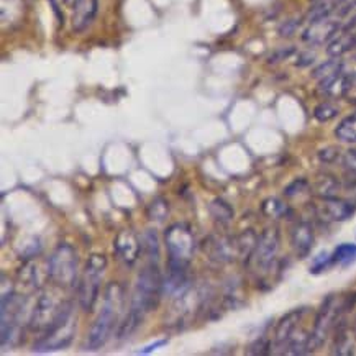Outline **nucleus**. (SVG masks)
Listing matches in <instances>:
<instances>
[{
    "mask_svg": "<svg viewBox=\"0 0 356 356\" xmlns=\"http://www.w3.org/2000/svg\"><path fill=\"white\" fill-rule=\"evenodd\" d=\"M202 251L211 261L227 264L238 258V241L234 236L211 235L204 240Z\"/></svg>",
    "mask_w": 356,
    "mask_h": 356,
    "instance_id": "obj_11",
    "label": "nucleus"
},
{
    "mask_svg": "<svg viewBox=\"0 0 356 356\" xmlns=\"http://www.w3.org/2000/svg\"><path fill=\"white\" fill-rule=\"evenodd\" d=\"M141 246H143L146 257H148L149 263H156L159 259V241L158 235L154 230H148L143 236V241H141Z\"/></svg>",
    "mask_w": 356,
    "mask_h": 356,
    "instance_id": "obj_26",
    "label": "nucleus"
},
{
    "mask_svg": "<svg viewBox=\"0 0 356 356\" xmlns=\"http://www.w3.org/2000/svg\"><path fill=\"white\" fill-rule=\"evenodd\" d=\"M335 136L343 143H356V113L340 122L335 129Z\"/></svg>",
    "mask_w": 356,
    "mask_h": 356,
    "instance_id": "obj_22",
    "label": "nucleus"
},
{
    "mask_svg": "<svg viewBox=\"0 0 356 356\" xmlns=\"http://www.w3.org/2000/svg\"><path fill=\"white\" fill-rule=\"evenodd\" d=\"M333 353L337 355H351L353 353V341H351L350 335L346 333L345 327H337V337L335 345H333Z\"/></svg>",
    "mask_w": 356,
    "mask_h": 356,
    "instance_id": "obj_27",
    "label": "nucleus"
},
{
    "mask_svg": "<svg viewBox=\"0 0 356 356\" xmlns=\"http://www.w3.org/2000/svg\"><path fill=\"white\" fill-rule=\"evenodd\" d=\"M356 211L355 204L339 197H322L316 205L317 216L325 222H345L353 216Z\"/></svg>",
    "mask_w": 356,
    "mask_h": 356,
    "instance_id": "obj_14",
    "label": "nucleus"
},
{
    "mask_svg": "<svg viewBox=\"0 0 356 356\" xmlns=\"http://www.w3.org/2000/svg\"><path fill=\"white\" fill-rule=\"evenodd\" d=\"M340 182L332 176H325L323 179L318 181L317 189H318V195L321 197H337L340 193Z\"/></svg>",
    "mask_w": 356,
    "mask_h": 356,
    "instance_id": "obj_28",
    "label": "nucleus"
},
{
    "mask_svg": "<svg viewBox=\"0 0 356 356\" xmlns=\"http://www.w3.org/2000/svg\"><path fill=\"white\" fill-rule=\"evenodd\" d=\"M18 277H20L22 284L30 287L31 291H36L41 287V276H40V269L38 264L35 261H29L24 268L20 269L18 273Z\"/></svg>",
    "mask_w": 356,
    "mask_h": 356,
    "instance_id": "obj_21",
    "label": "nucleus"
},
{
    "mask_svg": "<svg viewBox=\"0 0 356 356\" xmlns=\"http://www.w3.org/2000/svg\"><path fill=\"white\" fill-rule=\"evenodd\" d=\"M340 71H343L341 70V63L337 58H333V59H330V61L323 63V65L318 66L317 70L314 71L312 76L316 77V79H318V82H321L323 79H327V77L337 74V72H340Z\"/></svg>",
    "mask_w": 356,
    "mask_h": 356,
    "instance_id": "obj_29",
    "label": "nucleus"
},
{
    "mask_svg": "<svg viewBox=\"0 0 356 356\" xmlns=\"http://www.w3.org/2000/svg\"><path fill=\"white\" fill-rule=\"evenodd\" d=\"M163 345H166V340H159V341H156V343H153V345H148L146 346V348H143V350H140L138 353L140 355H146V353H152L153 350H156L158 346H163Z\"/></svg>",
    "mask_w": 356,
    "mask_h": 356,
    "instance_id": "obj_36",
    "label": "nucleus"
},
{
    "mask_svg": "<svg viewBox=\"0 0 356 356\" xmlns=\"http://www.w3.org/2000/svg\"><path fill=\"white\" fill-rule=\"evenodd\" d=\"M187 268L189 264L168 261V276L163 277V294L170 298H182L193 289Z\"/></svg>",
    "mask_w": 356,
    "mask_h": 356,
    "instance_id": "obj_13",
    "label": "nucleus"
},
{
    "mask_svg": "<svg viewBox=\"0 0 356 356\" xmlns=\"http://www.w3.org/2000/svg\"><path fill=\"white\" fill-rule=\"evenodd\" d=\"M209 211H211L212 217L220 223H228L232 218H234V209L230 207V204L222 199H213L211 202V207H209Z\"/></svg>",
    "mask_w": 356,
    "mask_h": 356,
    "instance_id": "obj_25",
    "label": "nucleus"
},
{
    "mask_svg": "<svg viewBox=\"0 0 356 356\" xmlns=\"http://www.w3.org/2000/svg\"><path fill=\"white\" fill-rule=\"evenodd\" d=\"M48 280L63 289L72 287L77 282L79 257L71 245L61 243L56 246L48 258Z\"/></svg>",
    "mask_w": 356,
    "mask_h": 356,
    "instance_id": "obj_5",
    "label": "nucleus"
},
{
    "mask_svg": "<svg viewBox=\"0 0 356 356\" xmlns=\"http://www.w3.org/2000/svg\"><path fill=\"white\" fill-rule=\"evenodd\" d=\"M350 299L340 300L337 296H328L323 300L321 310H318L316 322H314V328L310 332V340H309V351L318 350L325 343L330 333L335 330L337 325L340 323L341 314L348 309Z\"/></svg>",
    "mask_w": 356,
    "mask_h": 356,
    "instance_id": "obj_4",
    "label": "nucleus"
},
{
    "mask_svg": "<svg viewBox=\"0 0 356 356\" xmlns=\"http://www.w3.org/2000/svg\"><path fill=\"white\" fill-rule=\"evenodd\" d=\"M355 106H356V100H355Z\"/></svg>",
    "mask_w": 356,
    "mask_h": 356,
    "instance_id": "obj_40",
    "label": "nucleus"
},
{
    "mask_svg": "<svg viewBox=\"0 0 356 356\" xmlns=\"http://www.w3.org/2000/svg\"><path fill=\"white\" fill-rule=\"evenodd\" d=\"M164 241H166L168 254H170L168 261L189 264L195 251V238L189 225L175 223V225L168 227Z\"/></svg>",
    "mask_w": 356,
    "mask_h": 356,
    "instance_id": "obj_8",
    "label": "nucleus"
},
{
    "mask_svg": "<svg viewBox=\"0 0 356 356\" xmlns=\"http://www.w3.org/2000/svg\"><path fill=\"white\" fill-rule=\"evenodd\" d=\"M305 312H307L305 309H296L287 314L286 317H282V321L277 323L276 332H275V348H280V350H277L276 353L280 355L284 353L287 341H289L291 337L294 335V332L299 328V323L302 321Z\"/></svg>",
    "mask_w": 356,
    "mask_h": 356,
    "instance_id": "obj_16",
    "label": "nucleus"
},
{
    "mask_svg": "<svg viewBox=\"0 0 356 356\" xmlns=\"http://www.w3.org/2000/svg\"><path fill=\"white\" fill-rule=\"evenodd\" d=\"M95 15H97V0H76L72 6V30L76 33L86 31L92 25Z\"/></svg>",
    "mask_w": 356,
    "mask_h": 356,
    "instance_id": "obj_17",
    "label": "nucleus"
},
{
    "mask_svg": "<svg viewBox=\"0 0 356 356\" xmlns=\"http://www.w3.org/2000/svg\"><path fill=\"white\" fill-rule=\"evenodd\" d=\"M314 115H316L318 122H328L339 115V107L333 106L332 102H323V104H321V106L316 107Z\"/></svg>",
    "mask_w": 356,
    "mask_h": 356,
    "instance_id": "obj_30",
    "label": "nucleus"
},
{
    "mask_svg": "<svg viewBox=\"0 0 356 356\" xmlns=\"http://www.w3.org/2000/svg\"><path fill=\"white\" fill-rule=\"evenodd\" d=\"M25 309L24 296L2 287V348L12 346L18 340L22 328V312Z\"/></svg>",
    "mask_w": 356,
    "mask_h": 356,
    "instance_id": "obj_7",
    "label": "nucleus"
},
{
    "mask_svg": "<svg viewBox=\"0 0 356 356\" xmlns=\"http://www.w3.org/2000/svg\"><path fill=\"white\" fill-rule=\"evenodd\" d=\"M305 187H307V181H305V179H298V181H294V182H292V184H289V186L286 187L284 194L287 195V197H294L296 194L302 193V189H305Z\"/></svg>",
    "mask_w": 356,
    "mask_h": 356,
    "instance_id": "obj_34",
    "label": "nucleus"
},
{
    "mask_svg": "<svg viewBox=\"0 0 356 356\" xmlns=\"http://www.w3.org/2000/svg\"><path fill=\"white\" fill-rule=\"evenodd\" d=\"M341 18L333 13L330 17L321 18V20L310 22V25L305 29L302 40L312 47H321V44L330 43L337 35L340 33Z\"/></svg>",
    "mask_w": 356,
    "mask_h": 356,
    "instance_id": "obj_12",
    "label": "nucleus"
},
{
    "mask_svg": "<svg viewBox=\"0 0 356 356\" xmlns=\"http://www.w3.org/2000/svg\"><path fill=\"white\" fill-rule=\"evenodd\" d=\"M298 25L299 24H296V22H289V24H286L281 29V35L282 36H291L296 31V29H298Z\"/></svg>",
    "mask_w": 356,
    "mask_h": 356,
    "instance_id": "obj_35",
    "label": "nucleus"
},
{
    "mask_svg": "<svg viewBox=\"0 0 356 356\" xmlns=\"http://www.w3.org/2000/svg\"><path fill=\"white\" fill-rule=\"evenodd\" d=\"M314 228L307 222H299L291 232V245L299 258L309 257L314 246Z\"/></svg>",
    "mask_w": 356,
    "mask_h": 356,
    "instance_id": "obj_18",
    "label": "nucleus"
},
{
    "mask_svg": "<svg viewBox=\"0 0 356 356\" xmlns=\"http://www.w3.org/2000/svg\"><path fill=\"white\" fill-rule=\"evenodd\" d=\"M123 309V289L118 282H108L106 291H104V302L97 318L90 328L86 348L99 350L106 345L111 333L118 323Z\"/></svg>",
    "mask_w": 356,
    "mask_h": 356,
    "instance_id": "obj_2",
    "label": "nucleus"
},
{
    "mask_svg": "<svg viewBox=\"0 0 356 356\" xmlns=\"http://www.w3.org/2000/svg\"><path fill=\"white\" fill-rule=\"evenodd\" d=\"M353 332L356 333V321H355V323H353Z\"/></svg>",
    "mask_w": 356,
    "mask_h": 356,
    "instance_id": "obj_39",
    "label": "nucleus"
},
{
    "mask_svg": "<svg viewBox=\"0 0 356 356\" xmlns=\"http://www.w3.org/2000/svg\"><path fill=\"white\" fill-rule=\"evenodd\" d=\"M263 211L269 217H281L286 212V205L277 199H269L263 204Z\"/></svg>",
    "mask_w": 356,
    "mask_h": 356,
    "instance_id": "obj_31",
    "label": "nucleus"
},
{
    "mask_svg": "<svg viewBox=\"0 0 356 356\" xmlns=\"http://www.w3.org/2000/svg\"><path fill=\"white\" fill-rule=\"evenodd\" d=\"M281 236L280 230L275 227L266 228L261 235H259L257 248L253 251V257H251L250 263L253 261L257 271H268L271 268V264L275 263L277 251H280Z\"/></svg>",
    "mask_w": 356,
    "mask_h": 356,
    "instance_id": "obj_10",
    "label": "nucleus"
},
{
    "mask_svg": "<svg viewBox=\"0 0 356 356\" xmlns=\"http://www.w3.org/2000/svg\"><path fill=\"white\" fill-rule=\"evenodd\" d=\"M65 2L67 3V6H74V3H76V0H65Z\"/></svg>",
    "mask_w": 356,
    "mask_h": 356,
    "instance_id": "obj_38",
    "label": "nucleus"
},
{
    "mask_svg": "<svg viewBox=\"0 0 356 356\" xmlns=\"http://www.w3.org/2000/svg\"><path fill=\"white\" fill-rule=\"evenodd\" d=\"M107 258L104 254H92L86 263L84 273H82L79 281V304L84 312H90L99 299L100 282L106 275Z\"/></svg>",
    "mask_w": 356,
    "mask_h": 356,
    "instance_id": "obj_6",
    "label": "nucleus"
},
{
    "mask_svg": "<svg viewBox=\"0 0 356 356\" xmlns=\"http://www.w3.org/2000/svg\"><path fill=\"white\" fill-rule=\"evenodd\" d=\"M259 236L253 230H245L236 241H238V258L243 264H250V259L253 257V251L257 248Z\"/></svg>",
    "mask_w": 356,
    "mask_h": 356,
    "instance_id": "obj_20",
    "label": "nucleus"
},
{
    "mask_svg": "<svg viewBox=\"0 0 356 356\" xmlns=\"http://www.w3.org/2000/svg\"><path fill=\"white\" fill-rule=\"evenodd\" d=\"M61 289L63 287L53 284V287H48L38 296L29 317L31 330L44 335L58 322L72 314L71 300L61 298Z\"/></svg>",
    "mask_w": 356,
    "mask_h": 356,
    "instance_id": "obj_3",
    "label": "nucleus"
},
{
    "mask_svg": "<svg viewBox=\"0 0 356 356\" xmlns=\"http://www.w3.org/2000/svg\"><path fill=\"white\" fill-rule=\"evenodd\" d=\"M113 248H115L118 259H122L127 266H134L140 257L141 250H143V246H141V240L138 238V235L134 230H130V228H125V230L118 232Z\"/></svg>",
    "mask_w": 356,
    "mask_h": 356,
    "instance_id": "obj_15",
    "label": "nucleus"
},
{
    "mask_svg": "<svg viewBox=\"0 0 356 356\" xmlns=\"http://www.w3.org/2000/svg\"><path fill=\"white\" fill-rule=\"evenodd\" d=\"M348 191L351 193V195L356 199V182H353V184L348 186Z\"/></svg>",
    "mask_w": 356,
    "mask_h": 356,
    "instance_id": "obj_37",
    "label": "nucleus"
},
{
    "mask_svg": "<svg viewBox=\"0 0 356 356\" xmlns=\"http://www.w3.org/2000/svg\"><path fill=\"white\" fill-rule=\"evenodd\" d=\"M76 337V317L74 314L63 318L61 322H58L51 330L44 333L41 339L33 345V351L38 353H47V351L54 350H65L72 343Z\"/></svg>",
    "mask_w": 356,
    "mask_h": 356,
    "instance_id": "obj_9",
    "label": "nucleus"
},
{
    "mask_svg": "<svg viewBox=\"0 0 356 356\" xmlns=\"http://www.w3.org/2000/svg\"><path fill=\"white\" fill-rule=\"evenodd\" d=\"M356 261V245L355 243H343L337 246L332 254V263L340 264V266H348V264Z\"/></svg>",
    "mask_w": 356,
    "mask_h": 356,
    "instance_id": "obj_24",
    "label": "nucleus"
},
{
    "mask_svg": "<svg viewBox=\"0 0 356 356\" xmlns=\"http://www.w3.org/2000/svg\"><path fill=\"white\" fill-rule=\"evenodd\" d=\"M146 216H148L152 222L161 223L166 220L168 216H170V204H168L166 199L156 197L149 202L148 209H146Z\"/></svg>",
    "mask_w": 356,
    "mask_h": 356,
    "instance_id": "obj_23",
    "label": "nucleus"
},
{
    "mask_svg": "<svg viewBox=\"0 0 356 356\" xmlns=\"http://www.w3.org/2000/svg\"><path fill=\"white\" fill-rule=\"evenodd\" d=\"M350 79H351V74H345L343 71L327 77V79L321 81L322 94L330 99L346 97L350 90Z\"/></svg>",
    "mask_w": 356,
    "mask_h": 356,
    "instance_id": "obj_19",
    "label": "nucleus"
},
{
    "mask_svg": "<svg viewBox=\"0 0 356 356\" xmlns=\"http://www.w3.org/2000/svg\"><path fill=\"white\" fill-rule=\"evenodd\" d=\"M332 254H328L323 251V253L318 254V257L314 259V264L312 268H310V273H314V275H318V273H322L323 269H327L328 266H332Z\"/></svg>",
    "mask_w": 356,
    "mask_h": 356,
    "instance_id": "obj_32",
    "label": "nucleus"
},
{
    "mask_svg": "<svg viewBox=\"0 0 356 356\" xmlns=\"http://www.w3.org/2000/svg\"><path fill=\"white\" fill-rule=\"evenodd\" d=\"M163 296V276L158 269L156 263H149L148 266L141 269L136 280L134 296H131L130 312L127 314L125 321L118 328V339H129L136 328L141 325L143 318L152 310L158 307Z\"/></svg>",
    "mask_w": 356,
    "mask_h": 356,
    "instance_id": "obj_1",
    "label": "nucleus"
},
{
    "mask_svg": "<svg viewBox=\"0 0 356 356\" xmlns=\"http://www.w3.org/2000/svg\"><path fill=\"white\" fill-rule=\"evenodd\" d=\"M341 163H343V168L351 175H356V149H348L343 154V159H341Z\"/></svg>",
    "mask_w": 356,
    "mask_h": 356,
    "instance_id": "obj_33",
    "label": "nucleus"
}]
</instances>
